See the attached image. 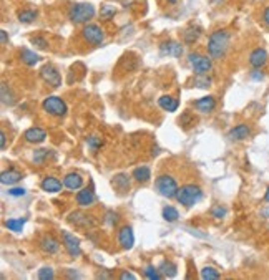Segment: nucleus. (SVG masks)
<instances>
[{"instance_id":"15","label":"nucleus","mask_w":269,"mask_h":280,"mask_svg":"<svg viewBox=\"0 0 269 280\" xmlns=\"http://www.w3.org/2000/svg\"><path fill=\"white\" fill-rule=\"evenodd\" d=\"M249 136H251V130H249L248 125H238L228 133V138L231 141H244Z\"/></svg>"},{"instance_id":"32","label":"nucleus","mask_w":269,"mask_h":280,"mask_svg":"<svg viewBox=\"0 0 269 280\" xmlns=\"http://www.w3.org/2000/svg\"><path fill=\"white\" fill-rule=\"evenodd\" d=\"M201 279L203 280H216V279H219V272L213 267H204L201 270Z\"/></svg>"},{"instance_id":"9","label":"nucleus","mask_w":269,"mask_h":280,"mask_svg":"<svg viewBox=\"0 0 269 280\" xmlns=\"http://www.w3.org/2000/svg\"><path fill=\"white\" fill-rule=\"evenodd\" d=\"M40 76H42V80L45 83H48V85L53 86V88H58L60 85H62V76H60V73L57 71V68L52 67V65L42 67V70H40Z\"/></svg>"},{"instance_id":"46","label":"nucleus","mask_w":269,"mask_h":280,"mask_svg":"<svg viewBox=\"0 0 269 280\" xmlns=\"http://www.w3.org/2000/svg\"><path fill=\"white\" fill-rule=\"evenodd\" d=\"M0 35H2V45H5V43H7V32L0 30Z\"/></svg>"},{"instance_id":"21","label":"nucleus","mask_w":269,"mask_h":280,"mask_svg":"<svg viewBox=\"0 0 269 280\" xmlns=\"http://www.w3.org/2000/svg\"><path fill=\"white\" fill-rule=\"evenodd\" d=\"M112 183L115 186V189H118L120 193H127L130 189V176L128 174H117Z\"/></svg>"},{"instance_id":"38","label":"nucleus","mask_w":269,"mask_h":280,"mask_svg":"<svg viewBox=\"0 0 269 280\" xmlns=\"http://www.w3.org/2000/svg\"><path fill=\"white\" fill-rule=\"evenodd\" d=\"M102 138H98V136H88L87 138V144L90 146L92 149H98L100 146H102Z\"/></svg>"},{"instance_id":"2","label":"nucleus","mask_w":269,"mask_h":280,"mask_svg":"<svg viewBox=\"0 0 269 280\" xmlns=\"http://www.w3.org/2000/svg\"><path fill=\"white\" fill-rule=\"evenodd\" d=\"M203 198V191L199 186H194V184H186V186H181V188L178 189V194H176V199L179 204H183L184 208H191V206L198 204L199 201Z\"/></svg>"},{"instance_id":"16","label":"nucleus","mask_w":269,"mask_h":280,"mask_svg":"<svg viewBox=\"0 0 269 280\" xmlns=\"http://www.w3.org/2000/svg\"><path fill=\"white\" fill-rule=\"evenodd\" d=\"M63 186L70 191H77L83 186V178L78 173H68L63 178Z\"/></svg>"},{"instance_id":"44","label":"nucleus","mask_w":269,"mask_h":280,"mask_svg":"<svg viewBox=\"0 0 269 280\" xmlns=\"http://www.w3.org/2000/svg\"><path fill=\"white\" fill-rule=\"evenodd\" d=\"M5 146H7V135L2 131V133H0V148L5 149Z\"/></svg>"},{"instance_id":"1","label":"nucleus","mask_w":269,"mask_h":280,"mask_svg":"<svg viewBox=\"0 0 269 280\" xmlns=\"http://www.w3.org/2000/svg\"><path fill=\"white\" fill-rule=\"evenodd\" d=\"M229 42H231V37H229V33L226 30L213 32L208 40L209 57L214 58V60H221V58L226 55V52L229 48Z\"/></svg>"},{"instance_id":"34","label":"nucleus","mask_w":269,"mask_h":280,"mask_svg":"<svg viewBox=\"0 0 269 280\" xmlns=\"http://www.w3.org/2000/svg\"><path fill=\"white\" fill-rule=\"evenodd\" d=\"M115 13H117V10H115L112 5H102V10H100V17H102L103 20H110V18L115 17Z\"/></svg>"},{"instance_id":"35","label":"nucleus","mask_w":269,"mask_h":280,"mask_svg":"<svg viewBox=\"0 0 269 280\" xmlns=\"http://www.w3.org/2000/svg\"><path fill=\"white\" fill-rule=\"evenodd\" d=\"M144 275H146L148 279H151V280H159L163 277L161 272H159V269H154L153 265H148V267L144 269Z\"/></svg>"},{"instance_id":"42","label":"nucleus","mask_w":269,"mask_h":280,"mask_svg":"<svg viewBox=\"0 0 269 280\" xmlns=\"http://www.w3.org/2000/svg\"><path fill=\"white\" fill-rule=\"evenodd\" d=\"M107 222L110 224V225H113V224H117V220H118V215L117 214H113V212H108L107 214Z\"/></svg>"},{"instance_id":"48","label":"nucleus","mask_w":269,"mask_h":280,"mask_svg":"<svg viewBox=\"0 0 269 280\" xmlns=\"http://www.w3.org/2000/svg\"><path fill=\"white\" fill-rule=\"evenodd\" d=\"M166 2H168V5H174V3H176L178 0H166Z\"/></svg>"},{"instance_id":"19","label":"nucleus","mask_w":269,"mask_h":280,"mask_svg":"<svg viewBox=\"0 0 269 280\" xmlns=\"http://www.w3.org/2000/svg\"><path fill=\"white\" fill-rule=\"evenodd\" d=\"M42 189L45 191V193H60L62 191V183L57 179V178H53V176H47L43 181H42Z\"/></svg>"},{"instance_id":"11","label":"nucleus","mask_w":269,"mask_h":280,"mask_svg":"<svg viewBox=\"0 0 269 280\" xmlns=\"http://www.w3.org/2000/svg\"><path fill=\"white\" fill-rule=\"evenodd\" d=\"M118 242L122 245L123 249H132L133 244H134V234H133V229L130 227V225H125V227L120 229L118 232Z\"/></svg>"},{"instance_id":"26","label":"nucleus","mask_w":269,"mask_h":280,"mask_svg":"<svg viewBox=\"0 0 269 280\" xmlns=\"http://www.w3.org/2000/svg\"><path fill=\"white\" fill-rule=\"evenodd\" d=\"M199 35H201V28L189 27V28H186V30H184L183 38H184V42H186V43H194L199 38Z\"/></svg>"},{"instance_id":"39","label":"nucleus","mask_w":269,"mask_h":280,"mask_svg":"<svg viewBox=\"0 0 269 280\" xmlns=\"http://www.w3.org/2000/svg\"><path fill=\"white\" fill-rule=\"evenodd\" d=\"M47 156H48V149H37V151H35V154H33V161L37 164H42Z\"/></svg>"},{"instance_id":"17","label":"nucleus","mask_w":269,"mask_h":280,"mask_svg":"<svg viewBox=\"0 0 269 280\" xmlns=\"http://www.w3.org/2000/svg\"><path fill=\"white\" fill-rule=\"evenodd\" d=\"M95 203V193L90 188H85L82 191H78L77 194V204L82 206V208H87V206H92Z\"/></svg>"},{"instance_id":"22","label":"nucleus","mask_w":269,"mask_h":280,"mask_svg":"<svg viewBox=\"0 0 269 280\" xmlns=\"http://www.w3.org/2000/svg\"><path fill=\"white\" fill-rule=\"evenodd\" d=\"M159 48H161V53H168V55L173 57H179L183 53V47L174 42H164L159 45Z\"/></svg>"},{"instance_id":"33","label":"nucleus","mask_w":269,"mask_h":280,"mask_svg":"<svg viewBox=\"0 0 269 280\" xmlns=\"http://www.w3.org/2000/svg\"><path fill=\"white\" fill-rule=\"evenodd\" d=\"M194 86H198V88L211 86V78H209L206 73H204V75H196V78H194Z\"/></svg>"},{"instance_id":"25","label":"nucleus","mask_w":269,"mask_h":280,"mask_svg":"<svg viewBox=\"0 0 269 280\" xmlns=\"http://www.w3.org/2000/svg\"><path fill=\"white\" fill-rule=\"evenodd\" d=\"M158 269H159V272H161L163 277L173 279L174 275H176V265H174L173 262H168V260L161 262V265H159Z\"/></svg>"},{"instance_id":"12","label":"nucleus","mask_w":269,"mask_h":280,"mask_svg":"<svg viewBox=\"0 0 269 280\" xmlns=\"http://www.w3.org/2000/svg\"><path fill=\"white\" fill-rule=\"evenodd\" d=\"M268 63V52L264 48H256L249 55V65L253 68H263Z\"/></svg>"},{"instance_id":"37","label":"nucleus","mask_w":269,"mask_h":280,"mask_svg":"<svg viewBox=\"0 0 269 280\" xmlns=\"http://www.w3.org/2000/svg\"><path fill=\"white\" fill-rule=\"evenodd\" d=\"M32 43L37 48H40V50H47V48H48V42L45 40L43 37H38V35L37 37H32Z\"/></svg>"},{"instance_id":"20","label":"nucleus","mask_w":269,"mask_h":280,"mask_svg":"<svg viewBox=\"0 0 269 280\" xmlns=\"http://www.w3.org/2000/svg\"><path fill=\"white\" fill-rule=\"evenodd\" d=\"M20 179H22V174H20L18 171H15V169L3 171V173L0 174V183L5 184V186H12L15 183H18Z\"/></svg>"},{"instance_id":"27","label":"nucleus","mask_w":269,"mask_h":280,"mask_svg":"<svg viewBox=\"0 0 269 280\" xmlns=\"http://www.w3.org/2000/svg\"><path fill=\"white\" fill-rule=\"evenodd\" d=\"M20 58H22V62L25 63V65H28V67H33L35 63L40 60L37 53L32 52V50H22V52H20Z\"/></svg>"},{"instance_id":"43","label":"nucleus","mask_w":269,"mask_h":280,"mask_svg":"<svg viewBox=\"0 0 269 280\" xmlns=\"http://www.w3.org/2000/svg\"><path fill=\"white\" fill-rule=\"evenodd\" d=\"M263 23L269 28V7H266L263 10Z\"/></svg>"},{"instance_id":"5","label":"nucleus","mask_w":269,"mask_h":280,"mask_svg":"<svg viewBox=\"0 0 269 280\" xmlns=\"http://www.w3.org/2000/svg\"><path fill=\"white\" fill-rule=\"evenodd\" d=\"M42 106H43V111H47L48 115H52V116H65V113H67V105H65V101L58 96L45 98Z\"/></svg>"},{"instance_id":"41","label":"nucleus","mask_w":269,"mask_h":280,"mask_svg":"<svg viewBox=\"0 0 269 280\" xmlns=\"http://www.w3.org/2000/svg\"><path fill=\"white\" fill-rule=\"evenodd\" d=\"M25 191L23 188H12V189H8V196H12V198H22V196H25Z\"/></svg>"},{"instance_id":"40","label":"nucleus","mask_w":269,"mask_h":280,"mask_svg":"<svg viewBox=\"0 0 269 280\" xmlns=\"http://www.w3.org/2000/svg\"><path fill=\"white\" fill-rule=\"evenodd\" d=\"M226 208H223V206H216V208H213L211 210V214H213V217H216V219H223L224 215H226Z\"/></svg>"},{"instance_id":"30","label":"nucleus","mask_w":269,"mask_h":280,"mask_svg":"<svg viewBox=\"0 0 269 280\" xmlns=\"http://www.w3.org/2000/svg\"><path fill=\"white\" fill-rule=\"evenodd\" d=\"M25 225V220L23 219H8L5 220V227L8 230H13V232H20V230L23 229Z\"/></svg>"},{"instance_id":"18","label":"nucleus","mask_w":269,"mask_h":280,"mask_svg":"<svg viewBox=\"0 0 269 280\" xmlns=\"http://www.w3.org/2000/svg\"><path fill=\"white\" fill-rule=\"evenodd\" d=\"M194 106H196L198 111L209 113L216 108V100H214L213 96H204V98H199V100L194 101Z\"/></svg>"},{"instance_id":"4","label":"nucleus","mask_w":269,"mask_h":280,"mask_svg":"<svg viewBox=\"0 0 269 280\" xmlns=\"http://www.w3.org/2000/svg\"><path fill=\"white\" fill-rule=\"evenodd\" d=\"M154 188H156L159 196H163V198H168V199L176 198L178 189H179L176 179L171 178V176H168V174L158 176L156 181H154Z\"/></svg>"},{"instance_id":"8","label":"nucleus","mask_w":269,"mask_h":280,"mask_svg":"<svg viewBox=\"0 0 269 280\" xmlns=\"http://www.w3.org/2000/svg\"><path fill=\"white\" fill-rule=\"evenodd\" d=\"M62 242L63 247L67 249L70 257H80L82 255V249H80V240L75 237L73 234H70L68 230H62Z\"/></svg>"},{"instance_id":"28","label":"nucleus","mask_w":269,"mask_h":280,"mask_svg":"<svg viewBox=\"0 0 269 280\" xmlns=\"http://www.w3.org/2000/svg\"><path fill=\"white\" fill-rule=\"evenodd\" d=\"M179 217V212L171 206H166V208H163V219L168 220V222H176Z\"/></svg>"},{"instance_id":"14","label":"nucleus","mask_w":269,"mask_h":280,"mask_svg":"<svg viewBox=\"0 0 269 280\" xmlns=\"http://www.w3.org/2000/svg\"><path fill=\"white\" fill-rule=\"evenodd\" d=\"M23 138L27 143H33V144H38V143H43L45 138H47V133H45L42 128H30L23 133Z\"/></svg>"},{"instance_id":"31","label":"nucleus","mask_w":269,"mask_h":280,"mask_svg":"<svg viewBox=\"0 0 269 280\" xmlns=\"http://www.w3.org/2000/svg\"><path fill=\"white\" fill-rule=\"evenodd\" d=\"M2 103H3V105H8V106H12L15 103L13 93L7 85H5V83H2Z\"/></svg>"},{"instance_id":"7","label":"nucleus","mask_w":269,"mask_h":280,"mask_svg":"<svg viewBox=\"0 0 269 280\" xmlns=\"http://www.w3.org/2000/svg\"><path fill=\"white\" fill-rule=\"evenodd\" d=\"M82 37L85 38V42L92 43V45H102L105 40L103 30L95 23H88L82 28Z\"/></svg>"},{"instance_id":"10","label":"nucleus","mask_w":269,"mask_h":280,"mask_svg":"<svg viewBox=\"0 0 269 280\" xmlns=\"http://www.w3.org/2000/svg\"><path fill=\"white\" fill-rule=\"evenodd\" d=\"M68 220L73 225H77V227H83V229L93 227L95 225V219L92 217V215L83 214V212H72L68 215Z\"/></svg>"},{"instance_id":"24","label":"nucleus","mask_w":269,"mask_h":280,"mask_svg":"<svg viewBox=\"0 0 269 280\" xmlns=\"http://www.w3.org/2000/svg\"><path fill=\"white\" fill-rule=\"evenodd\" d=\"M158 105L163 108L164 111H176L178 110V100L173 96L164 95L158 100Z\"/></svg>"},{"instance_id":"47","label":"nucleus","mask_w":269,"mask_h":280,"mask_svg":"<svg viewBox=\"0 0 269 280\" xmlns=\"http://www.w3.org/2000/svg\"><path fill=\"white\" fill-rule=\"evenodd\" d=\"M264 203H269V188L266 191V194H264Z\"/></svg>"},{"instance_id":"6","label":"nucleus","mask_w":269,"mask_h":280,"mask_svg":"<svg viewBox=\"0 0 269 280\" xmlns=\"http://www.w3.org/2000/svg\"><path fill=\"white\" fill-rule=\"evenodd\" d=\"M188 62H189V65H191V68L194 70L196 75H204V73H208L213 67L211 58L199 55V53H191L188 58Z\"/></svg>"},{"instance_id":"3","label":"nucleus","mask_w":269,"mask_h":280,"mask_svg":"<svg viewBox=\"0 0 269 280\" xmlns=\"http://www.w3.org/2000/svg\"><path fill=\"white\" fill-rule=\"evenodd\" d=\"M93 17H95V7L92 3H75L68 10V18L73 23H87Z\"/></svg>"},{"instance_id":"36","label":"nucleus","mask_w":269,"mask_h":280,"mask_svg":"<svg viewBox=\"0 0 269 280\" xmlns=\"http://www.w3.org/2000/svg\"><path fill=\"white\" fill-rule=\"evenodd\" d=\"M53 277H55V275H53V270L50 269V267H43V269L38 270V279H40V280H52Z\"/></svg>"},{"instance_id":"29","label":"nucleus","mask_w":269,"mask_h":280,"mask_svg":"<svg viewBox=\"0 0 269 280\" xmlns=\"http://www.w3.org/2000/svg\"><path fill=\"white\" fill-rule=\"evenodd\" d=\"M37 10H20L18 12V22H22V23H30V22H33L35 18H37Z\"/></svg>"},{"instance_id":"23","label":"nucleus","mask_w":269,"mask_h":280,"mask_svg":"<svg viewBox=\"0 0 269 280\" xmlns=\"http://www.w3.org/2000/svg\"><path fill=\"white\" fill-rule=\"evenodd\" d=\"M132 176L138 183H146V181H149V178H151V171H149L148 166H139V168L133 169Z\"/></svg>"},{"instance_id":"45","label":"nucleus","mask_w":269,"mask_h":280,"mask_svg":"<svg viewBox=\"0 0 269 280\" xmlns=\"http://www.w3.org/2000/svg\"><path fill=\"white\" fill-rule=\"evenodd\" d=\"M120 279H122V280H134L136 277H134L133 274H130V272H123L122 275H120Z\"/></svg>"},{"instance_id":"13","label":"nucleus","mask_w":269,"mask_h":280,"mask_svg":"<svg viewBox=\"0 0 269 280\" xmlns=\"http://www.w3.org/2000/svg\"><path fill=\"white\" fill-rule=\"evenodd\" d=\"M40 249H42L45 254H57L60 249V242L53 237V235L47 234L40 239Z\"/></svg>"}]
</instances>
